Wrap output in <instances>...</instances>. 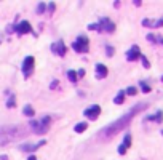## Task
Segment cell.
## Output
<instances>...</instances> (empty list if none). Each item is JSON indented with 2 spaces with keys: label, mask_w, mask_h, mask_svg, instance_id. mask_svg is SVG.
Instances as JSON below:
<instances>
[{
  "label": "cell",
  "mask_w": 163,
  "mask_h": 160,
  "mask_svg": "<svg viewBox=\"0 0 163 160\" xmlns=\"http://www.w3.org/2000/svg\"><path fill=\"white\" fill-rule=\"evenodd\" d=\"M106 53H107V56H114V53H115V50H114V47H110V45H107V47H106Z\"/></svg>",
  "instance_id": "25"
},
{
  "label": "cell",
  "mask_w": 163,
  "mask_h": 160,
  "mask_svg": "<svg viewBox=\"0 0 163 160\" xmlns=\"http://www.w3.org/2000/svg\"><path fill=\"white\" fill-rule=\"evenodd\" d=\"M130 146H131V135L128 133V135L123 138V142L120 144V147H118V154H120V155L126 154V151L130 149Z\"/></svg>",
  "instance_id": "9"
},
{
  "label": "cell",
  "mask_w": 163,
  "mask_h": 160,
  "mask_svg": "<svg viewBox=\"0 0 163 160\" xmlns=\"http://www.w3.org/2000/svg\"><path fill=\"white\" fill-rule=\"evenodd\" d=\"M43 144H46L45 139L40 141V142H37V144H22L19 149H21V151H26V152H34V151H37V149H39L40 146H43Z\"/></svg>",
  "instance_id": "12"
},
{
  "label": "cell",
  "mask_w": 163,
  "mask_h": 160,
  "mask_svg": "<svg viewBox=\"0 0 163 160\" xmlns=\"http://www.w3.org/2000/svg\"><path fill=\"white\" fill-rule=\"evenodd\" d=\"M139 87H141V90H142V93H150V85L147 83V82H144V80H139Z\"/></svg>",
  "instance_id": "17"
},
{
  "label": "cell",
  "mask_w": 163,
  "mask_h": 160,
  "mask_svg": "<svg viewBox=\"0 0 163 160\" xmlns=\"http://www.w3.org/2000/svg\"><path fill=\"white\" fill-rule=\"evenodd\" d=\"M34 63H35L34 56L24 58V63H22V74H24V77H29L30 74H32V70H34Z\"/></svg>",
  "instance_id": "5"
},
{
  "label": "cell",
  "mask_w": 163,
  "mask_h": 160,
  "mask_svg": "<svg viewBox=\"0 0 163 160\" xmlns=\"http://www.w3.org/2000/svg\"><path fill=\"white\" fill-rule=\"evenodd\" d=\"M136 93H138V88L136 87H128L126 91H125V94H130V96H134Z\"/></svg>",
  "instance_id": "20"
},
{
  "label": "cell",
  "mask_w": 163,
  "mask_h": 160,
  "mask_svg": "<svg viewBox=\"0 0 163 160\" xmlns=\"http://www.w3.org/2000/svg\"><path fill=\"white\" fill-rule=\"evenodd\" d=\"M125 101V91H118V94L114 98V103L115 104H122Z\"/></svg>",
  "instance_id": "18"
},
{
  "label": "cell",
  "mask_w": 163,
  "mask_h": 160,
  "mask_svg": "<svg viewBox=\"0 0 163 160\" xmlns=\"http://www.w3.org/2000/svg\"><path fill=\"white\" fill-rule=\"evenodd\" d=\"M162 43H163V39H162Z\"/></svg>",
  "instance_id": "32"
},
{
  "label": "cell",
  "mask_w": 163,
  "mask_h": 160,
  "mask_svg": "<svg viewBox=\"0 0 163 160\" xmlns=\"http://www.w3.org/2000/svg\"><path fill=\"white\" fill-rule=\"evenodd\" d=\"M96 30H106V32L112 34L115 30V24L109 18H101L99 23L96 24Z\"/></svg>",
  "instance_id": "4"
},
{
  "label": "cell",
  "mask_w": 163,
  "mask_h": 160,
  "mask_svg": "<svg viewBox=\"0 0 163 160\" xmlns=\"http://www.w3.org/2000/svg\"><path fill=\"white\" fill-rule=\"evenodd\" d=\"M54 8H56V5H54V3H53V2H50V3H48V5H46V11H48V13H50V15H51V13L54 11Z\"/></svg>",
  "instance_id": "24"
},
{
  "label": "cell",
  "mask_w": 163,
  "mask_h": 160,
  "mask_svg": "<svg viewBox=\"0 0 163 160\" xmlns=\"http://www.w3.org/2000/svg\"><path fill=\"white\" fill-rule=\"evenodd\" d=\"M85 117H88V118H91V120H96L98 118V115L101 114V106H98V104H93L91 107H88V109H85Z\"/></svg>",
  "instance_id": "6"
},
{
  "label": "cell",
  "mask_w": 163,
  "mask_h": 160,
  "mask_svg": "<svg viewBox=\"0 0 163 160\" xmlns=\"http://www.w3.org/2000/svg\"><path fill=\"white\" fill-rule=\"evenodd\" d=\"M139 59L142 61V66H144L145 69H149V67H150V63H149V59L144 56V54H141V58H139Z\"/></svg>",
  "instance_id": "22"
},
{
  "label": "cell",
  "mask_w": 163,
  "mask_h": 160,
  "mask_svg": "<svg viewBox=\"0 0 163 160\" xmlns=\"http://www.w3.org/2000/svg\"><path fill=\"white\" fill-rule=\"evenodd\" d=\"M133 3H134V5H136V6H141V3H142V2H141V0H134V2H133Z\"/></svg>",
  "instance_id": "29"
},
{
  "label": "cell",
  "mask_w": 163,
  "mask_h": 160,
  "mask_svg": "<svg viewBox=\"0 0 163 160\" xmlns=\"http://www.w3.org/2000/svg\"><path fill=\"white\" fill-rule=\"evenodd\" d=\"M15 30L19 34V35H24V34H32V26L29 24V21H21L18 26L15 27Z\"/></svg>",
  "instance_id": "7"
},
{
  "label": "cell",
  "mask_w": 163,
  "mask_h": 160,
  "mask_svg": "<svg viewBox=\"0 0 163 160\" xmlns=\"http://www.w3.org/2000/svg\"><path fill=\"white\" fill-rule=\"evenodd\" d=\"M162 135H163V131H162Z\"/></svg>",
  "instance_id": "34"
},
{
  "label": "cell",
  "mask_w": 163,
  "mask_h": 160,
  "mask_svg": "<svg viewBox=\"0 0 163 160\" xmlns=\"http://www.w3.org/2000/svg\"><path fill=\"white\" fill-rule=\"evenodd\" d=\"M142 26H145V27H152V29H155V27L163 26V19H157V21H152V19H142Z\"/></svg>",
  "instance_id": "13"
},
{
  "label": "cell",
  "mask_w": 163,
  "mask_h": 160,
  "mask_svg": "<svg viewBox=\"0 0 163 160\" xmlns=\"http://www.w3.org/2000/svg\"><path fill=\"white\" fill-rule=\"evenodd\" d=\"M15 103H16V99H15V96L11 94V98H10L8 103H6V107H15Z\"/></svg>",
  "instance_id": "26"
},
{
  "label": "cell",
  "mask_w": 163,
  "mask_h": 160,
  "mask_svg": "<svg viewBox=\"0 0 163 160\" xmlns=\"http://www.w3.org/2000/svg\"><path fill=\"white\" fill-rule=\"evenodd\" d=\"M162 82H163V77H162Z\"/></svg>",
  "instance_id": "33"
},
{
  "label": "cell",
  "mask_w": 163,
  "mask_h": 160,
  "mask_svg": "<svg viewBox=\"0 0 163 160\" xmlns=\"http://www.w3.org/2000/svg\"><path fill=\"white\" fill-rule=\"evenodd\" d=\"M139 58H141V50H139L138 45H133L126 51V59L128 61H136V59H139Z\"/></svg>",
  "instance_id": "8"
},
{
  "label": "cell",
  "mask_w": 163,
  "mask_h": 160,
  "mask_svg": "<svg viewBox=\"0 0 163 160\" xmlns=\"http://www.w3.org/2000/svg\"><path fill=\"white\" fill-rule=\"evenodd\" d=\"M86 128H88V123H86V122H80V123H77V125H75L74 131H75V133H83Z\"/></svg>",
  "instance_id": "16"
},
{
  "label": "cell",
  "mask_w": 163,
  "mask_h": 160,
  "mask_svg": "<svg viewBox=\"0 0 163 160\" xmlns=\"http://www.w3.org/2000/svg\"><path fill=\"white\" fill-rule=\"evenodd\" d=\"M51 51L54 54H58V56H64L66 54V45H64V42H56L51 45Z\"/></svg>",
  "instance_id": "10"
},
{
  "label": "cell",
  "mask_w": 163,
  "mask_h": 160,
  "mask_svg": "<svg viewBox=\"0 0 163 160\" xmlns=\"http://www.w3.org/2000/svg\"><path fill=\"white\" fill-rule=\"evenodd\" d=\"M22 114H24L26 117L32 118L34 115H35V111H34V107H32V106H29V104H27V106H24V109H22Z\"/></svg>",
  "instance_id": "15"
},
{
  "label": "cell",
  "mask_w": 163,
  "mask_h": 160,
  "mask_svg": "<svg viewBox=\"0 0 163 160\" xmlns=\"http://www.w3.org/2000/svg\"><path fill=\"white\" fill-rule=\"evenodd\" d=\"M15 27H16V26H8V27H6V32H8V34L15 32Z\"/></svg>",
  "instance_id": "27"
},
{
  "label": "cell",
  "mask_w": 163,
  "mask_h": 160,
  "mask_svg": "<svg viewBox=\"0 0 163 160\" xmlns=\"http://www.w3.org/2000/svg\"><path fill=\"white\" fill-rule=\"evenodd\" d=\"M145 120H154V122H157V123H162L163 122V111H157V114L145 117Z\"/></svg>",
  "instance_id": "14"
},
{
  "label": "cell",
  "mask_w": 163,
  "mask_h": 160,
  "mask_svg": "<svg viewBox=\"0 0 163 160\" xmlns=\"http://www.w3.org/2000/svg\"><path fill=\"white\" fill-rule=\"evenodd\" d=\"M90 40H88V37H85V35H79L77 37V40L72 43V48L75 50L77 53H86L88 51V48H90Z\"/></svg>",
  "instance_id": "3"
},
{
  "label": "cell",
  "mask_w": 163,
  "mask_h": 160,
  "mask_svg": "<svg viewBox=\"0 0 163 160\" xmlns=\"http://www.w3.org/2000/svg\"><path fill=\"white\" fill-rule=\"evenodd\" d=\"M147 40H149V42H152V43H155L157 40H160V37L154 35V34H147Z\"/></svg>",
  "instance_id": "23"
},
{
  "label": "cell",
  "mask_w": 163,
  "mask_h": 160,
  "mask_svg": "<svg viewBox=\"0 0 163 160\" xmlns=\"http://www.w3.org/2000/svg\"><path fill=\"white\" fill-rule=\"evenodd\" d=\"M147 107V104H144V103H139V104H136V106H133L130 109V111L126 112L125 115H122L118 120H115V122H112L110 125H107L104 130H101V133H99V138H104V139H107V138H110V136H114V135H117L118 131H122V130H125V128L128 127V125L131 123V120H133V117L136 114H139L141 111H144V109Z\"/></svg>",
  "instance_id": "1"
},
{
  "label": "cell",
  "mask_w": 163,
  "mask_h": 160,
  "mask_svg": "<svg viewBox=\"0 0 163 160\" xmlns=\"http://www.w3.org/2000/svg\"><path fill=\"white\" fill-rule=\"evenodd\" d=\"M45 8H46V3L45 2H40L39 5H37V13H39V15H42V13L45 11Z\"/></svg>",
  "instance_id": "21"
},
{
  "label": "cell",
  "mask_w": 163,
  "mask_h": 160,
  "mask_svg": "<svg viewBox=\"0 0 163 160\" xmlns=\"http://www.w3.org/2000/svg\"><path fill=\"white\" fill-rule=\"evenodd\" d=\"M56 85H58V80H54L53 83H51V88H56Z\"/></svg>",
  "instance_id": "30"
},
{
  "label": "cell",
  "mask_w": 163,
  "mask_h": 160,
  "mask_svg": "<svg viewBox=\"0 0 163 160\" xmlns=\"http://www.w3.org/2000/svg\"><path fill=\"white\" fill-rule=\"evenodd\" d=\"M67 77H69L70 82H77V80H79V77H77V72H75V70H69V72H67Z\"/></svg>",
  "instance_id": "19"
},
{
  "label": "cell",
  "mask_w": 163,
  "mask_h": 160,
  "mask_svg": "<svg viewBox=\"0 0 163 160\" xmlns=\"http://www.w3.org/2000/svg\"><path fill=\"white\" fill-rule=\"evenodd\" d=\"M27 160H37V157H35V155H30V157L27 159Z\"/></svg>",
  "instance_id": "31"
},
{
  "label": "cell",
  "mask_w": 163,
  "mask_h": 160,
  "mask_svg": "<svg viewBox=\"0 0 163 160\" xmlns=\"http://www.w3.org/2000/svg\"><path fill=\"white\" fill-rule=\"evenodd\" d=\"M85 75V70L82 69V70H79V72H77V77H83Z\"/></svg>",
  "instance_id": "28"
},
{
  "label": "cell",
  "mask_w": 163,
  "mask_h": 160,
  "mask_svg": "<svg viewBox=\"0 0 163 160\" xmlns=\"http://www.w3.org/2000/svg\"><path fill=\"white\" fill-rule=\"evenodd\" d=\"M50 123H51V118L46 115V117H43L42 118V122H39V120H30V127H32V130H34V133H39V135H43V133H46L48 131V127H50Z\"/></svg>",
  "instance_id": "2"
},
{
  "label": "cell",
  "mask_w": 163,
  "mask_h": 160,
  "mask_svg": "<svg viewBox=\"0 0 163 160\" xmlns=\"http://www.w3.org/2000/svg\"><path fill=\"white\" fill-rule=\"evenodd\" d=\"M106 77H107V67L104 64L98 63L96 64V79L101 80V79H106Z\"/></svg>",
  "instance_id": "11"
}]
</instances>
